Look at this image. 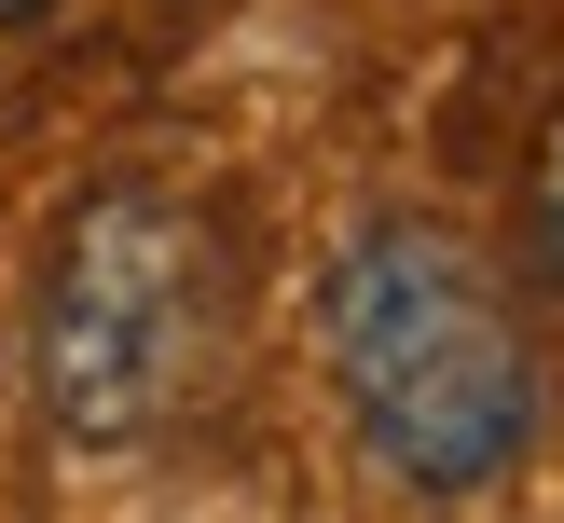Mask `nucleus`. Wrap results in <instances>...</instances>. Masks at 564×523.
I'll return each instance as SVG.
<instances>
[{
    "label": "nucleus",
    "instance_id": "f257e3e1",
    "mask_svg": "<svg viewBox=\"0 0 564 523\" xmlns=\"http://www.w3.org/2000/svg\"><path fill=\"white\" fill-rule=\"evenodd\" d=\"M317 345H330L358 455L400 495H496L538 455V345H523L510 290L482 275V248L441 220L386 207L330 248Z\"/></svg>",
    "mask_w": 564,
    "mask_h": 523
},
{
    "label": "nucleus",
    "instance_id": "7ed1b4c3",
    "mask_svg": "<svg viewBox=\"0 0 564 523\" xmlns=\"http://www.w3.org/2000/svg\"><path fill=\"white\" fill-rule=\"evenodd\" d=\"M523 248H538V275L564 290V110L538 124V165H523Z\"/></svg>",
    "mask_w": 564,
    "mask_h": 523
},
{
    "label": "nucleus",
    "instance_id": "f03ea898",
    "mask_svg": "<svg viewBox=\"0 0 564 523\" xmlns=\"http://www.w3.org/2000/svg\"><path fill=\"white\" fill-rule=\"evenodd\" d=\"M220 317V262L207 220L152 179H97L42 248V303H28V385H42V427L83 455H124L180 413L193 358Z\"/></svg>",
    "mask_w": 564,
    "mask_h": 523
},
{
    "label": "nucleus",
    "instance_id": "20e7f679",
    "mask_svg": "<svg viewBox=\"0 0 564 523\" xmlns=\"http://www.w3.org/2000/svg\"><path fill=\"white\" fill-rule=\"evenodd\" d=\"M28 14H55V0H0V28H28Z\"/></svg>",
    "mask_w": 564,
    "mask_h": 523
}]
</instances>
